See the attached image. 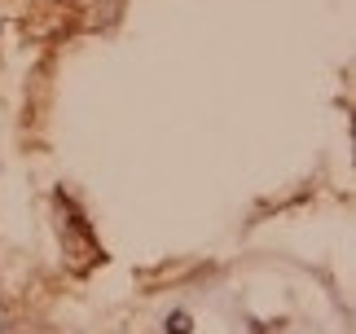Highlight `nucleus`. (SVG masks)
Segmentation results:
<instances>
[{
  "label": "nucleus",
  "instance_id": "f257e3e1",
  "mask_svg": "<svg viewBox=\"0 0 356 334\" xmlns=\"http://www.w3.org/2000/svg\"><path fill=\"white\" fill-rule=\"evenodd\" d=\"M168 330H172V334H189V317H185V312H172Z\"/></svg>",
  "mask_w": 356,
  "mask_h": 334
}]
</instances>
